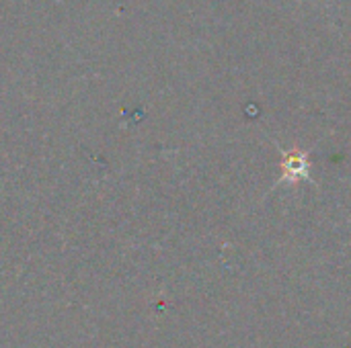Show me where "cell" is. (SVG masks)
<instances>
[{
    "label": "cell",
    "mask_w": 351,
    "mask_h": 348,
    "mask_svg": "<svg viewBox=\"0 0 351 348\" xmlns=\"http://www.w3.org/2000/svg\"><path fill=\"white\" fill-rule=\"evenodd\" d=\"M308 174V160L304 154H292L284 160V176L296 180Z\"/></svg>",
    "instance_id": "cell-1"
}]
</instances>
